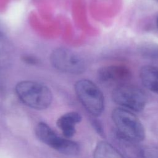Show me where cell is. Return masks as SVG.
I'll return each mask as SVG.
<instances>
[{"mask_svg": "<svg viewBox=\"0 0 158 158\" xmlns=\"http://www.w3.org/2000/svg\"><path fill=\"white\" fill-rule=\"evenodd\" d=\"M35 132L37 137L41 141L52 148L59 138V136H58L47 124L43 122L39 123L36 125Z\"/></svg>", "mask_w": 158, "mask_h": 158, "instance_id": "obj_9", "label": "cell"}, {"mask_svg": "<svg viewBox=\"0 0 158 158\" xmlns=\"http://www.w3.org/2000/svg\"><path fill=\"white\" fill-rule=\"evenodd\" d=\"M93 158H124L120 152L106 141L99 142L94 151Z\"/></svg>", "mask_w": 158, "mask_h": 158, "instance_id": "obj_10", "label": "cell"}, {"mask_svg": "<svg viewBox=\"0 0 158 158\" xmlns=\"http://www.w3.org/2000/svg\"><path fill=\"white\" fill-rule=\"evenodd\" d=\"M143 158H158V147L154 145H147L141 151Z\"/></svg>", "mask_w": 158, "mask_h": 158, "instance_id": "obj_12", "label": "cell"}, {"mask_svg": "<svg viewBox=\"0 0 158 158\" xmlns=\"http://www.w3.org/2000/svg\"><path fill=\"white\" fill-rule=\"evenodd\" d=\"M50 60L56 69L70 74H80L86 67L85 61L78 54L64 48L53 51Z\"/></svg>", "mask_w": 158, "mask_h": 158, "instance_id": "obj_5", "label": "cell"}, {"mask_svg": "<svg viewBox=\"0 0 158 158\" xmlns=\"http://www.w3.org/2000/svg\"><path fill=\"white\" fill-rule=\"evenodd\" d=\"M25 61L27 62H28V63L33 64V63L36 62V59H35L34 57L27 56V57H25Z\"/></svg>", "mask_w": 158, "mask_h": 158, "instance_id": "obj_13", "label": "cell"}, {"mask_svg": "<svg viewBox=\"0 0 158 158\" xmlns=\"http://www.w3.org/2000/svg\"><path fill=\"white\" fill-rule=\"evenodd\" d=\"M15 92L27 106L38 110L46 109L51 104L52 95L45 85L34 81H22L15 86Z\"/></svg>", "mask_w": 158, "mask_h": 158, "instance_id": "obj_1", "label": "cell"}, {"mask_svg": "<svg viewBox=\"0 0 158 158\" xmlns=\"http://www.w3.org/2000/svg\"><path fill=\"white\" fill-rule=\"evenodd\" d=\"M112 96L116 104L129 110L141 112L147 103L146 95L140 88L127 84L118 85L114 89Z\"/></svg>", "mask_w": 158, "mask_h": 158, "instance_id": "obj_4", "label": "cell"}, {"mask_svg": "<svg viewBox=\"0 0 158 158\" xmlns=\"http://www.w3.org/2000/svg\"><path fill=\"white\" fill-rule=\"evenodd\" d=\"M112 118L120 136L133 143H139L145 138L142 123L130 110L125 108H116L112 111Z\"/></svg>", "mask_w": 158, "mask_h": 158, "instance_id": "obj_2", "label": "cell"}, {"mask_svg": "<svg viewBox=\"0 0 158 158\" xmlns=\"http://www.w3.org/2000/svg\"><path fill=\"white\" fill-rule=\"evenodd\" d=\"M54 149L62 154L70 156L75 155L79 151V146L75 142L60 137Z\"/></svg>", "mask_w": 158, "mask_h": 158, "instance_id": "obj_11", "label": "cell"}, {"mask_svg": "<svg viewBox=\"0 0 158 158\" xmlns=\"http://www.w3.org/2000/svg\"><path fill=\"white\" fill-rule=\"evenodd\" d=\"M76 94L85 108L93 116L100 115L104 108L103 94L92 81L82 79L75 85Z\"/></svg>", "mask_w": 158, "mask_h": 158, "instance_id": "obj_3", "label": "cell"}, {"mask_svg": "<svg viewBox=\"0 0 158 158\" xmlns=\"http://www.w3.org/2000/svg\"><path fill=\"white\" fill-rule=\"evenodd\" d=\"M81 120L80 115L75 112H70L62 115L57 121L58 127L66 138H71L75 133V125Z\"/></svg>", "mask_w": 158, "mask_h": 158, "instance_id": "obj_7", "label": "cell"}, {"mask_svg": "<svg viewBox=\"0 0 158 158\" xmlns=\"http://www.w3.org/2000/svg\"><path fill=\"white\" fill-rule=\"evenodd\" d=\"M157 28H158V18L157 19Z\"/></svg>", "mask_w": 158, "mask_h": 158, "instance_id": "obj_14", "label": "cell"}, {"mask_svg": "<svg viewBox=\"0 0 158 158\" xmlns=\"http://www.w3.org/2000/svg\"><path fill=\"white\" fill-rule=\"evenodd\" d=\"M130 70L125 66L121 65H112L101 68L98 72V78L104 83L123 84L131 78Z\"/></svg>", "mask_w": 158, "mask_h": 158, "instance_id": "obj_6", "label": "cell"}, {"mask_svg": "<svg viewBox=\"0 0 158 158\" xmlns=\"http://www.w3.org/2000/svg\"><path fill=\"white\" fill-rule=\"evenodd\" d=\"M140 78L147 89L158 94V68L152 65L143 66L140 70Z\"/></svg>", "mask_w": 158, "mask_h": 158, "instance_id": "obj_8", "label": "cell"}]
</instances>
